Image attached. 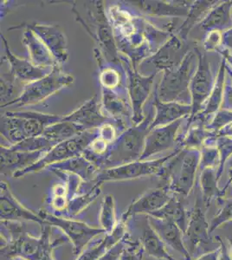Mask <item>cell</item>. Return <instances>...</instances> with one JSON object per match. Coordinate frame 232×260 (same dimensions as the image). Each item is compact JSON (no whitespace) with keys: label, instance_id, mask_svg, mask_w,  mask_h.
Wrapping results in <instances>:
<instances>
[{"label":"cell","instance_id":"1","mask_svg":"<svg viewBox=\"0 0 232 260\" xmlns=\"http://www.w3.org/2000/svg\"><path fill=\"white\" fill-rule=\"evenodd\" d=\"M86 17L77 9V5L72 4V12L77 22L81 24L88 35L96 42L104 59L113 64H121L120 51L118 50L115 34L107 14L103 1H89L84 5Z\"/></svg>","mask_w":232,"mask_h":260},{"label":"cell","instance_id":"2","mask_svg":"<svg viewBox=\"0 0 232 260\" xmlns=\"http://www.w3.org/2000/svg\"><path fill=\"white\" fill-rule=\"evenodd\" d=\"M200 157L198 149L176 148L159 175L162 186H167L173 194L187 197L195 186Z\"/></svg>","mask_w":232,"mask_h":260},{"label":"cell","instance_id":"3","mask_svg":"<svg viewBox=\"0 0 232 260\" xmlns=\"http://www.w3.org/2000/svg\"><path fill=\"white\" fill-rule=\"evenodd\" d=\"M153 106V105H152ZM154 108H150L141 123L126 128L109 145L103 169L115 168L141 159L145 141L154 119Z\"/></svg>","mask_w":232,"mask_h":260},{"label":"cell","instance_id":"4","mask_svg":"<svg viewBox=\"0 0 232 260\" xmlns=\"http://www.w3.org/2000/svg\"><path fill=\"white\" fill-rule=\"evenodd\" d=\"M62 115L36 111H7L1 115V136L15 145L27 138L43 136L50 125L61 121Z\"/></svg>","mask_w":232,"mask_h":260},{"label":"cell","instance_id":"5","mask_svg":"<svg viewBox=\"0 0 232 260\" xmlns=\"http://www.w3.org/2000/svg\"><path fill=\"white\" fill-rule=\"evenodd\" d=\"M197 54L191 50L179 67L163 72L159 83L155 86L159 100L191 104L190 83L197 70Z\"/></svg>","mask_w":232,"mask_h":260},{"label":"cell","instance_id":"6","mask_svg":"<svg viewBox=\"0 0 232 260\" xmlns=\"http://www.w3.org/2000/svg\"><path fill=\"white\" fill-rule=\"evenodd\" d=\"M75 79L72 75L63 72L60 65H56L45 77L24 86L23 91L17 99L10 102L1 108L29 106L40 104L56 94V92L72 85Z\"/></svg>","mask_w":232,"mask_h":260},{"label":"cell","instance_id":"7","mask_svg":"<svg viewBox=\"0 0 232 260\" xmlns=\"http://www.w3.org/2000/svg\"><path fill=\"white\" fill-rule=\"evenodd\" d=\"M99 136L98 129L88 130L72 139L56 144L50 150L45 153L41 159L28 169L16 173L13 177L21 178L24 175L39 173L50 166L62 162L74 157L82 155L84 151Z\"/></svg>","mask_w":232,"mask_h":260},{"label":"cell","instance_id":"8","mask_svg":"<svg viewBox=\"0 0 232 260\" xmlns=\"http://www.w3.org/2000/svg\"><path fill=\"white\" fill-rule=\"evenodd\" d=\"M194 47L195 45H191L189 40H184L174 34L155 53L141 62L138 71L146 76L147 72L150 75H158L174 70L181 64Z\"/></svg>","mask_w":232,"mask_h":260},{"label":"cell","instance_id":"9","mask_svg":"<svg viewBox=\"0 0 232 260\" xmlns=\"http://www.w3.org/2000/svg\"><path fill=\"white\" fill-rule=\"evenodd\" d=\"M121 65L126 75V85L132 109L134 125L141 123L145 118L144 106L152 93L157 75L144 76L132 66L128 57L120 54Z\"/></svg>","mask_w":232,"mask_h":260},{"label":"cell","instance_id":"10","mask_svg":"<svg viewBox=\"0 0 232 260\" xmlns=\"http://www.w3.org/2000/svg\"><path fill=\"white\" fill-rule=\"evenodd\" d=\"M39 213L44 219V225L54 226L62 231L73 245V253L76 256H79L85 250L88 243L95 237L105 234L102 228H92L84 222L63 218L44 210Z\"/></svg>","mask_w":232,"mask_h":260},{"label":"cell","instance_id":"11","mask_svg":"<svg viewBox=\"0 0 232 260\" xmlns=\"http://www.w3.org/2000/svg\"><path fill=\"white\" fill-rule=\"evenodd\" d=\"M174 152L155 160H136L115 168L103 169L99 172L94 182L103 185L110 181L136 180L152 175L159 176L164 164L173 156Z\"/></svg>","mask_w":232,"mask_h":260},{"label":"cell","instance_id":"12","mask_svg":"<svg viewBox=\"0 0 232 260\" xmlns=\"http://www.w3.org/2000/svg\"><path fill=\"white\" fill-rule=\"evenodd\" d=\"M194 50L197 54V67L190 83L191 114L188 119L196 117L204 110L216 82V77L212 71L211 62L206 54L197 46L194 47Z\"/></svg>","mask_w":232,"mask_h":260},{"label":"cell","instance_id":"13","mask_svg":"<svg viewBox=\"0 0 232 260\" xmlns=\"http://www.w3.org/2000/svg\"><path fill=\"white\" fill-rule=\"evenodd\" d=\"M206 210L202 196H198L189 214L188 225L184 234L185 247L191 257L200 249L206 248L212 242Z\"/></svg>","mask_w":232,"mask_h":260},{"label":"cell","instance_id":"14","mask_svg":"<svg viewBox=\"0 0 232 260\" xmlns=\"http://www.w3.org/2000/svg\"><path fill=\"white\" fill-rule=\"evenodd\" d=\"M28 28L32 30L36 35L50 50L59 65L67 62L69 59L68 41L62 30L52 24H39V23H23L11 27L8 30H23Z\"/></svg>","mask_w":232,"mask_h":260},{"label":"cell","instance_id":"15","mask_svg":"<svg viewBox=\"0 0 232 260\" xmlns=\"http://www.w3.org/2000/svg\"><path fill=\"white\" fill-rule=\"evenodd\" d=\"M140 15L153 18H186L193 1L139 0L124 1Z\"/></svg>","mask_w":232,"mask_h":260},{"label":"cell","instance_id":"16","mask_svg":"<svg viewBox=\"0 0 232 260\" xmlns=\"http://www.w3.org/2000/svg\"><path fill=\"white\" fill-rule=\"evenodd\" d=\"M102 109L105 115L127 128L134 126L132 109L126 86L120 89H109L102 88Z\"/></svg>","mask_w":232,"mask_h":260},{"label":"cell","instance_id":"17","mask_svg":"<svg viewBox=\"0 0 232 260\" xmlns=\"http://www.w3.org/2000/svg\"><path fill=\"white\" fill-rule=\"evenodd\" d=\"M174 195L167 186H160L147 190L136 201H132L121 216L120 221L126 224L132 217L153 215L168 204Z\"/></svg>","mask_w":232,"mask_h":260},{"label":"cell","instance_id":"18","mask_svg":"<svg viewBox=\"0 0 232 260\" xmlns=\"http://www.w3.org/2000/svg\"><path fill=\"white\" fill-rule=\"evenodd\" d=\"M184 119L150 130L146 137L144 151L140 160H148L153 155L173 149L175 147L177 148L179 139L178 134Z\"/></svg>","mask_w":232,"mask_h":260},{"label":"cell","instance_id":"19","mask_svg":"<svg viewBox=\"0 0 232 260\" xmlns=\"http://www.w3.org/2000/svg\"><path fill=\"white\" fill-rule=\"evenodd\" d=\"M0 217L1 221L33 222L39 225H44V219L39 213H36L32 210L21 204L18 199L12 193L8 184L5 181L0 183Z\"/></svg>","mask_w":232,"mask_h":260},{"label":"cell","instance_id":"20","mask_svg":"<svg viewBox=\"0 0 232 260\" xmlns=\"http://www.w3.org/2000/svg\"><path fill=\"white\" fill-rule=\"evenodd\" d=\"M63 120L79 125L86 131L98 129L103 125L109 122L123 125L121 122H118L114 119L110 118L103 113L102 105L98 102L97 95L92 96L89 100L85 102L73 112L63 115ZM123 126L126 127L125 125Z\"/></svg>","mask_w":232,"mask_h":260},{"label":"cell","instance_id":"21","mask_svg":"<svg viewBox=\"0 0 232 260\" xmlns=\"http://www.w3.org/2000/svg\"><path fill=\"white\" fill-rule=\"evenodd\" d=\"M1 39L5 47L6 60L10 65L9 71L22 84L27 85L35 81L39 80L52 71V69L49 70L39 68L33 64L29 59L21 58L19 56H16L11 50L8 41L6 40L5 36L1 34Z\"/></svg>","mask_w":232,"mask_h":260},{"label":"cell","instance_id":"22","mask_svg":"<svg viewBox=\"0 0 232 260\" xmlns=\"http://www.w3.org/2000/svg\"><path fill=\"white\" fill-rule=\"evenodd\" d=\"M152 105L155 110L154 119L150 129L171 124L180 119L189 117L191 114V104H183L176 102H163L159 100L156 89L152 93Z\"/></svg>","mask_w":232,"mask_h":260},{"label":"cell","instance_id":"23","mask_svg":"<svg viewBox=\"0 0 232 260\" xmlns=\"http://www.w3.org/2000/svg\"><path fill=\"white\" fill-rule=\"evenodd\" d=\"M147 219L164 245L177 251L185 260L191 259V255L185 247L184 233L179 225L168 219H159L153 216H147Z\"/></svg>","mask_w":232,"mask_h":260},{"label":"cell","instance_id":"24","mask_svg":"<svg viewBox=\"0 0 232 260\" xmlns=\"http://www.w3.org/2000/svg\"><path fill=\"white\" fill-rule=\"evenodd\" d=\"M46 151L37 152H21L12 150L9 147L1 145V175L12 176L24 169L34 165L44 156Z\"/></svg>","mask_w":232,"mask_h":260},{"label":"cell","instance_id":"25","mask_svg":"<svg viewBox=\"0 0 232 260\" xmlns=\"http://www.w3.org/2000/svg\"><path fill=\"white\" fill-rule=\"evenodd\" d=\"M23 43L29 53V61L33 64L41 69H53L58 64L50 50L46 47L32 30L28 28L24 29Z\"/></svg>","mask_w":232,"mask_h":260},{"label":"cell","instance_id":"26","mask_svg":"<svg viewBox=\"0 0 232 260\" xmlns=\"http://www.w3.org/2000/svg\"><path fill=\"white\" fill-rule=\"evenodd\" d=\"M48 169H50V171L66 172L73 174L85 182L94 181L101 171L96 166L83 155L74 157L62 162L56 163L49 167Z\"/></svg>","mask_w":232,"mask_h":260},{"label":"cell","instance_id":"27","mask_svg":"<svg viewBox=\"0 0 232 260\" xmlns=\"http://www.w3.org/2000/svg\"><path fill=\"white\" fill-rule=\"evenodd\" d=\"M200 27L207 32L229 30L232 27V1H220L204 18Z\"/></svg>","mask_w":232,"mask_h":260},{"label":"cell","instance_id":"28","mask_svg":"<svg viewBox=\"0 0 232 260\" xmlns=\"http://www.w3.org/2000/svg\"><path fill=\"white\" fill-rule=\"evenodd\" d=\"M226 61L222 57L218 75L216 76V82H215L214 88L212 89V94L206 102L204 110L194 118H200L206 121L211 116H214L215 114L220 110L221 105L223 103L225 83H226ZM188 120H191V119H188Z\"/></svg>","mask_w":232,"mask_h":260},{"label":"cell","instance_id":"29","mask_svg":"<svg viewBox=\"0 0 232 260\" xmlns=\"http://www.w3.org/2000/svg\"><path fill=\"white\" fill-rule=\"evenodd\" d=\"M219 2L220 1H216V0L215 1H206V0L193 1V4L189 9L188 14L185 18V20L183 21L182 24H180L175 34L179 36L180 39L189 40L188 36L190 31L193 29L196 24H200L209 12H211V10L217 6Z\"/></svg>","mask_w":232,"mask_h":260},{"label":"cell","instance_id":"30","mask_svg":"<svg viewBox=\"0 0 232 260\" xmlns=\"http://www.w3.org/2000/svg\"><path fill=\"white\" fill-rule=\"evenodd\" d=\"M140 243L145 252L150 257L158 260H177L169 254L164 243L149 224L147 216L141 230Z\"/></svg>","mask_w":232,"mask_h":260},{"label":"cell","instance_id":"31","mask_svg":"<svg viewBox=\"0 0 232 260\" xmlns=\"http://www.w3.org/2000/svg\"><path fill=\"white\" fill-rule=\"evenodd\" d=\"M126 235V226L125 223L119 221L117 226L111 234H106V236L96 245L85 249L78 256L77 260H99L103 255L112 248L114 245L120 242Z\"/></svg>","mask_w":232,"mask_h":260},{"label":"cell","instance_id":"32","mask_svg":"<svg viewBox=\"0 0 232 260\" xmlns=\"http://www.w3.org/2000/svg\"><path fill=\"white\" fill-rule=\"evenodd\" d=\"M217 169H206L201 171L200 174V187L202 192V199L206 209L208 208L212 202L215 200L220 201L224 199V195L229 184L227 182L226 186L223 188L218 186Z\"/></svg>","mask_w":232,"mask_h":260},{"label":"cell","instance_id":"33","mask_svg":"<svg viewBox=\"0 0 232 260\" xmlns=\"http://www.w3.org/2000/svg\"><path fill=\"white\" fill-rule=\"evenodd\" d=\"M150 216L174 221L179 225L184 234L188 225L189 215L186 213L182 201L177 195H174L168 204L162 207L160 210Z\"/></svg>","mask_w":232,"mask_h":260},{"label":"cell","instance_id":"34","mask_svg":"<svg viewBox=\"0 0 232 260\" xmlns=\"http://www.w3.org/2000/svg\"><path fill=\"white\" fill-rule=\"evenodd\" d=\"M85 131L79 125L62 119V121L46 127L43 136L56 145L61 142L72 139Z\"/></svg>","mask_w":232,"mask_h":260},{"label":"cell","instance_id":"35","mask_svg":"<svg viewBox=\"0 0 232 260\" xmlns=\"http://www.w3.org/2000/svg\"><path fill=\"white\" fill-rule=\"evenodd\" d=\"M100 184L94 182V185L87 190V192H82V193H77L69 201L68 207L66 209V212L69 213L70 216L78 215L85 210L86 208L90 206L97 197L101 194Z\"/></svg>","mask_w":232,"mask_h":260},{"label":"cell","instance_id":"36","mask_svg":"<svg viewBox=\"0 0 232 260\" xmlns=\"http://www.w3.org/2000/svg\"><path fill=\"white\" fill-rule=\"evenodd\" d=\"M99 222L101 228L106 234H111L117 226L119 221L116 219L115 197L112 194H106L103 199L99 212Z\"/></svg>","mask_w":232,"mask_h":260},{"label":"cell","instance_id":"37","mask_svg":"<svg viewBox=\"0 0 232 260\" xmlns=\"http://www.w3.org/2000/svg\"><path fill=\"white\" fill-rule=\"evenodd\" d=\"M55 144L45 138L44 136L30 137L18 142L15 145L9 146L12 150L21 152H37V151H48L55 147Z\"/></svg>","mask_w":232,"mask_h":260},{"label":"cell","instance_id":"38","mask_svg":"<svg viewBox=\"0 0 232 260\" xmlns=\"http://www.w3.org/2000/svg\"><path fill=\"white\" fill-rule=\"evenodd\" d=\"M1 107L18 98L20 92L17 89L18 82L11 72L1 73ZM24 85V84H23Z\"/></svg>","mask_w":232,"mask_h":260},{"label":"cell","instance_id":"39","mask_svg":"<svg viewBox=\"0 0 232 260\" xmlns=\"http://www.w3.org/2000/svg\"><path fill=\"white\" fill-rule=\"evenodd\" d=\"M50 204L54 210L57 212L66 211L69 204V191L66 184H56L50 192Z\"/></svg>","mask_w":232,"mask_h":260},{"label":"cell","instance_id":"40","mask_svg":"<svg viewBox=\"0 0 232 260\" xmlns=\"http://www.w3.org/2000/svg\"><path fill=\"white\" fill-rule=\"evenodd\" d=\"M200 169H214L218 170L220 165V154L217 146H203L200 149Z\"/></svg>","mask_w":232,"mask_h":260},{"label":"cell","instance_id":"41","mask_svg":"<svg viewBox=\"0 0 232 260\" xmlns=\"http://www.w3.org/2000/svg\"><path fill=\"white\" fill-rule=\"evenodd\" d=\"M218 203L221 205V208L210 223L211 234L223 224L232 221V199H223Z\"/></svg>","mask_w":232,"mask_h":260},{"label":"cell","instance_id":"42","mask_svg":"<svg viewBox=\"0 0 232 260\" xmlns=\"http://www.w3.org/2000/svg\"><path fill=\"white\" fill-rule=\"evenodd\" d=\"M216 146L218 148L219 154H220V165L217 170V177L219 180L223 175L225 163L232 156V137L217 136Z\"/></svg>","mask_w":232,"mask_h":260},{"label":"cell","instance_id":"43","mask_svg":"<svg viewBox=\"0 0 232 260\" xmlns=\"http://www.w3.org/2000/svg\"><path fill=\"white\" fill-rule=\"evenodd\" d=\"M232 123V111L220 109L215 114L211 123L206 125V128L210 132L217 134L223 127Z\"/></svg>","mask_w":232,"mask_h":260},{"label":"cell","instance_id":"44","mask_svg":"<svg viewBox=\"0 0 232 260\" xmlns=\"http://www.w3.org/2000/svg\"><path fill=\"white\" fill-rule=\"evenodd\" d=\"M126 234V247L124 249L121 260H142L145 251L140 242H132Z\"/></svg>","mask_w":232,"mask_h":260},{"label":"cell","instance_id":"45","mask_svg":"<svg viewBox=\"0 0 232 260\" xmlns=\"http://www.w3.org/2000/svg\"><path fill=\"white\" fill-rule=\"evenodd\" d=\"M223 43V32L212 30L206 34L203 42L204 50L206 51H218Z\"/></svg>","mask_w":232,"mask_h":260},{"label":"cell","instance_id":"46","mask_svg":"<svg viewBox=\"0 0 232 260\" xmlns=\"http://www.w3.org/2000/svg\"><path fill=\"white\" fill-rule=\"evenodd\" d=\"M126 235L120 242H118L112 248L109 249L99 260H121V256L123 253L124 249L126 247Z\"/></svg>","mask_w":232,"mask_h":260},{"label":"cell","instance_id":"47","mask_svg":"<svg viewBox=\"0 0 232 260\" xmlns=\"http://www.w3.org/2000/svg\"><path fill=\"white\" fill-rule=\"evenodd\" d=\"M216 242L219 244L218 246V260H232V249L230 245H227L220 236L215 237Z\"/></svg>","mask_w":232,"mask_h":260},{"label":"cell","instance_id":"48","mask_svg":"<svg viewBox=\"0 0 232 260\" xmlns=\"http://www.w3.org/2000/svg\"><path fill=\"white\" fill-rule=\"evenodd\" d=\"M221 109L230 110L232 111V83L227 82L225 83L224 93H223V99Z\"/></svg>","mask_w":232,"mask_h":260},{"label":"cell","instance_id":"49","mask_svg":"<svg viewBox=\"0 0 232 260\" xmlns=\"http://www.w3.org/2000/svg\"><path fill=\"white\" fill-rule=\"evenodd\" d=\"M222 46L223 49L232 51V27L229 30H225L223 32V43Z\"/></svg>","mask_w":232,"mask_h":260},{"label":"cell","instance_id":"50","mask_svg":"<svg viewBox=\"0 0 232 260\" xmlns=\"http://www.w3.org/2000/svg\"><path fill=\"white\" fill-rule=\"evenodd\" d=\"M218 247L213 250V251H209L206 253H203L201 256L197 257L196 259L193 260H218Z\"/></svg>","mask_w":232,"mask_h":260},{"label":"cell","instance_id":"51","mask_svg":"<svg viewBox=\"0 0 232 260\" xmlns=\"http://www.w3.org/2000/svg\"><path fill=\"white\" fill-rule=\"evenodd\" d=\"M218 136H228V137H232V123L228 125L226 127H223V129H221L219 132L215 134Z\"/></svg>","mask_w":232,"mask_h":260},{"label":"cell","instance_id":"52","mask_svg":"<svg viewBox=\"0 0 232 260\" xmlns=\"http://www.w3.org/2000/svg\"><path fill=\"white\" fill-rule=\"evenodd\" d=\"M226 74L228 75V76H229V78H230V79H231V80H230V82H231V83H232V70H231V68H230V67H229V65L227 64V63H226Z\"/></svg>","mask_w":232,"mask_h":260},{"label":"cell","instance_id":"53","mask_svg":"<svg viewBox=\"0 0 232 260\" xmlns=\"http://www.w3.org/2000/svg\"><path fill=\"white\" fill-rule=\"evenodd\" d=\"M228 175H229V180H228V183L230 184V185L232 186V169H229Z\"/></svg>","mask_w":232,"mask_h":260},{"label":"cell","instance_id":"54","mask_svg":"<svg viewBox=\"0 0 232 260\" xmlns=\"http://www.w3.org/2000/svg\"><path fill=\"white\" fill-rule=\"evenodd\" d=\"M12 260H30L29 258L24 257H14L12 258Z\"/></svg>","mask_w":232,"mask_h":260},{"label":"cell","instance_id":"55","mask_svg":"<svg viewBox=\"0 0 232 260\" xmlns=\"http://www.w3.org/2000/svg\"><path fill=\"white\" fill-rule=\"evenodd\" d=\"M229 169H232V159L229 160Z\"/></svg>","mask_w":232,"mask_h":260},{"label":"cell","instance_id":"56","mask_svg":"<svg viewBox=\"0 0 232 260\" xmlns=\"http://www.w3.org/2000/svg\"><path fill=\"white\" fill-rule=\"evenodd\" d=\"M229 245H230V246H231V249H232V237H231V239H230V240H229Z\"/></svg>","mask_w":232,"mask_h":260}]
</instances>
